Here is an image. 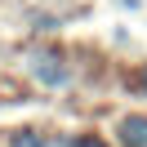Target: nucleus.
<instances>
[{
	"label": "nucleus",
	"instance_id": "1",
	"mask_svg": "<svg viewBox=\"0 0 147 147\" xmlns=\"http://www.w3.org/2000/svg\"><path fill=\"white\" fill-rule=\"evenodd\" d=\"M31 76L36 80H45V85H67V67H63V58L58 54H31Z\"/></svg>",
	"mask_w": 147,
	"mask_h": 147
},
{
	"label": "nucleus",
	"instance_id": "2",
	"mask_svg": "<svg viewBox=\"0 0 147 147\" xmlns=\"http://www.w3.org/2000/svg\"><path fill=\"white\" fill-rule=\"evenodd\" d=\"M120 143L125 147H147V116H125L120 120Z\"/></svg>",
	"mask_w": 147,
	"mask_h": 147
},
{
	"label": "nucleus",
	"instance_id": "3",
	"mask_svg": "<svg viewBox=\"0 0 147 147\" xmlns=\"http://www.w3.org/2000/svg\"><path fill=\"white\" fill-rule=\"evenodd\" d=\"M9 147H49V143H45L40 134H31V129H22V134H13V138H9Z\"/></svg>",
	"mask_w": 147,
	"mask_h": 147
},
{
	"label": "nucleus",
	"instance_id": "4",
	"mask_svg": "<svg viewBox=\"0 0 147 147\" xmlns=\"http://www.w3.org/2000/svg\"><path fill=\"white\" fill-rule=\"evenodd\" d=\"M63 147H107L102 138H94V134H76V138H67Z\"/></svg>",
	"mask_w": 147,
	"mask_h": 147
},
{
	"label": "nucleus",
	"instance_id": "5",
	"mask_svg": "<svg viewBox=\"0 0 147 147\" xmlns=\"http://www.w3.org/2000/svg\"><path fill=\"white\" fill-rule=\"evenodd\" d=\"M143 94H147V67H143Z\"/></svg>",
	"mask_w": 147,
	"mask_h": 147
}]
</instances>
